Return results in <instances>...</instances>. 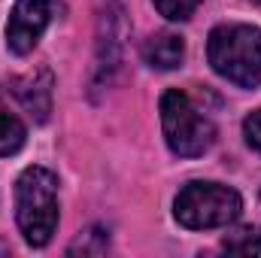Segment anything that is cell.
<instances>
[{
	"instance_id": "obj_1",
	"label": "cell",
	"mask_w": 261,
	"mask_h": 258,
	"mask_svg": "<svg viewBox=\"0 0 261 258\" xmlns=\"http://www.w3.org/2000/svg\"><path fill=\"white\" fill-rule=\"evenodd\" d=\"M15 219L28 246H46L58 228V179L46 167H28L15 183Z\"/></svg>"
},
{
	"instance_id": "obj_2",
	"label": "cell",
	"mask_w": 261,
	"mask_h": 258,
	"mask_svg": "<svg viewBox=\"0 0 261 258\" xmlns=\"http://www.w3.org/2000/svg\"><path fill=\"white\" fill-rule=\"evenodd\" d=\"M206 58L222 79L240 88H255L261 82V31L252 24L213 28Z\"/></svg>"
},
{
	"instance_id": "obj_3",
	"label": "cell",
	"mask_w": 261,
	"mask_h": 258,
	"mask_svg": "<svg viewBox=\"0 0 261 258\" xmlns=\"http://www.w3.org/2000/svg\"><path fill=\"white\" fill-rule=\"evenodd\" d=\"M161 128L170 152L179 158H197L216 143L213 119L203 116L195 100L179 88H170L161 97Z\"/></svg>"
},
{
	"instance_id": "obj_4",
	"label": "cell",
	"mask_w": 261,
	"mask_h": 258,
	"mask_svg": "<svg viewBox=\"0 0 261 258\" xmlns=\"http://www.w3.org/2000/svg\"><path fill=\"white\" fill-rule=\"evenodd\" d=\"M243 210L240 194L222 183H189L176 194L173 216L179 225L206 231V228H222L231 225Z\"/></svg>"
},
{
	"instance_id": "obj_5",
	"label": "cell",
	"mask_w": 261,
	"mask_h": 258,
	"mask_svg": "<svg viewBox=\"0 0 261 258\" xmlns=\"http://www.w3.org/2000/svg\"><path fill=\"white\" fill-rule=\"evenodd\" d=\"M122 15H125L122 6L116 0H110V9H103L100 18H97V55H94L91 88H107L113 82V73L119 70L125 34H128V24H125Z\"/></svg>"
},
{
	"instance_id": "obj_6",
	"label": "cell",
	"mask_w": 261,
	"mask_h": 258,
	"mask_svg": "<svg viewBox=\"0 0 261 258\" xmlns=\"http://www.w3.org/2000/svg\"><path fill=\"white\" fill-rule=\"evenodd\" d=\"M55 12L52 0H18L6 21V46L12 55H28L40 43Z\"/></svg>"
},
{
	"instance_id": "obj_7",
	"label": "cell",
	"mask_w": 261,
	"mask_h": 258,
	"mask_svg": "<svg viewBox=\"0 0 261 258\" xmlns=\"http://www.w3.org/2000/svg\"><path fill=\"white\" fill-rule=\"evenodd\" d=\"M52 85H55V79H52V73H49L46 67H37V70H31V73H24V76H15V79L9 82L15 100H18L37 122H46L49 113H52Z\"/></svg>"
},
{
	"instance_id": "obj_8",
	"label": "cell",
	"mask_w": 261,
	"mask_h": 258,
	"mask_svg": "<svg viewBox=\"0 0 261 258\" xmlns=\"http://www.w3.org/2000/svg\"><path fill=\"white\" fill-rule=\"evenodd\" d=\"M182 58H186V43L179 34H170V31L149 37L143 46V61L152 70H176Z\"/></svg>"
},
{
	"instance_id": "obj_9",
	"label": "cell",
	"mask_w": 261,
	"mask_h": 258,
	"mask_svg": "<svg viewBox=\"0 0 261 258\" xmlns=\"http://www.w3.org/2000/svg\"><path fill=\"white\" fill-rule=\"evenodd\" d=\"M110 249V231L100 225H91L76 234V240L67 246V255H103Z\"/></svg>"
},
{
	"instance_id": "obj_10",
	"label": "cell",
	"mask_w": 261,
	"mask_h": 258,
	"mask_svg": "<svg viewBox=\"0 0 261 258\" xmlns=\"http://www.w3.org/2000/svg\"><path fill=\"white\" fill-rule=\"evenodd\" d=\"M28 140V128L18 116L0 110V155H15Z\"/></svg>"
},
{
	"instance_id": "obj_11",
	"label": "cell",
	"mask_w": 261,
	"mask_h": 258,
	"mask_svg": "<svg viewBox=\"0 0 261 258\" xmlns=\"http://www.w3.org/2000/svg\"><path fill=\"white\" fill-rule=\"evenodd\" d=\"M225 252H237V255H261V228H237L222 240Z\"/></svg>"
},
{
	"instance_id": "obj_12",
	"label": "cell",
	"mask_w": 261,
	"mask_h": 258,
	"mask_svg": "<svg viewBox=\"0 0 261 258\" xmlns=\"http://www.w3.org/2000/svg\"><path fill=\"white\" fill-rule=\"evenodd\" d=\"M200 6V0H155V9L170 21H186Z\"/></svg>"
},
{
	"instance_id": "obj_13",
	"label": "cell",
	"mask_w": 261,
	"mask_h": 258,
	"mask_svg": "<svg viewBox=\"0 0 261 258\" xmlns=\"http://www.w3.org/2000/svg\"><path fill=\"white\" fill-rule=\"evenodd\" d=\"M243 134H246V143L261 152V110H255V113L246 116V122H243Z\"/></svg>"
},
{
	"instance_id": "obj_14",
	"label": "cell",
	"mask_w": 261,
	"mask_h": 258,
	"mask_svg": "<svg viewBox=\"0 0 261 258\" xmlns=\"http://www.w3.org/2000/svg\"><path fill=\"white\" fill-rule=\"evenodd\" d=\"M255 3H261V0H255Z\"/></svg>"
}]
</instances>
